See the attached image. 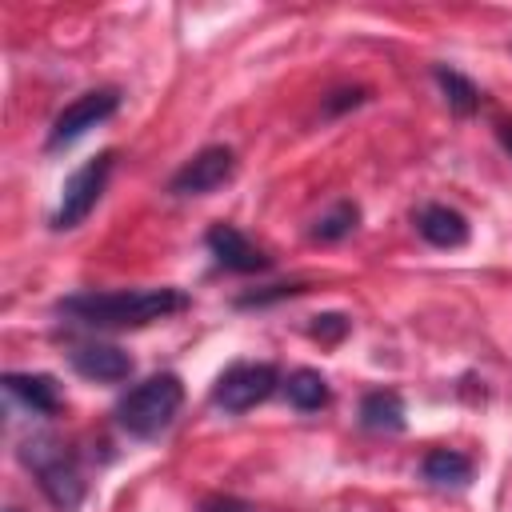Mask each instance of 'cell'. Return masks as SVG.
<instances>
[{
  "label": "cell",
  "instance_id": "6da1fadb",
  "mask_svg": "<svg viewBox=\"0 0 512 512\" xmlns=\"http://www.w3.org/2000/svg\"><path fill=\"white\" fill-rule=\"evenodd\" d=\"M188 308L180 288H120V292H76L56 300V312L84 328H144Z\"/></svg>",
  "mask_w": 512,
  "mask_h": 512
},
{
  "label": "cell",
  "instance_id": "7a4b0ae2",
  "mask_svg": "<svg viewBox=\"0 0 512 512\" xmlns=\"http://www.w3.org/2000/svg\"><path fill=\"white\" fill-rule=\"evenodd\" d=\"M184 404V384L180 376L172 372H156L148 376L144 384L128 388L120 400H116V424L136 436V440H156L160 432H168V424L176 420Z\"/></svg>",
  "mask_w": 512,
  "mask_h": 512
},
{
  "label": "cell",
  "instance_id": "3957f363",
  "mask_svg": "<svg viewBox=\"0 0 512 512\" xmlns=\"http://www.w3.org/2000/svg\"><path fill=\"white\" fill-rule=\"evenodd\" d=\"M20 460L32 468L40 492L60 508V512H76L80 500H84V476L76 468V456L52 440V436H36L20 448Z\"/></svg>",
  "mask_w": 512,
  "mask_h": 512
},
{
  "label": "cell",
  "instance_id": "277c9868",
  "mask_svg": "<svg viewBox=\"0 0 512 512\" xmlns=\"http://www.w3.org/2000/svg\"><path fill=\"white\" fill-rule=\"evenodd\" d=\"M112 164H116V152H100L96 160H88L84 168H76L60 192V204L52 212V228L64 232V228H76L104 196L108 188V176H112Z\"/></svg>",
  "mask_w": 512,
  "mask_h": 512
},
{
  "label": "cell",
  "instance_id": "5b68a950",
  "mask_svg": "<svg viewBox=\"0 0 512 512\" xmlns=\"http://www.w3.org/2000/svg\"><path fill=\"white\" fill-rule=\"evenodd\" d=\"M280 376L272 364H256V360H240L232 368H224L212 384V404L224 408V412H248L256 404H264L272 392H276Z\"/></svg>",
  "mask_w": 512,
  "mask_h": 512
},
{
  "label": "cell",
  "instance_id": "8992f818",
  "mask_svg": "<svg viewBox=\"0 0 512 512\" xmlns=\"http://www.w3.org/2000/svg\"><path fill=\"white\" fill-rule=\"evenodd\" d=\"M116 108H120V92H116V88H92V92L76 96L72 104H64V108L56 112L52 132H48V148L56 152V148L76 144L88 128H96V124H104L108 116H116Z\"/></svg>",
  "mask_w": 512,
  "mask_h": 512
},
{
  "label": "cell",
  "instance_id": "52a82bcc",
  "mask_svg": "<svg viewBox=\"0 0 512 512\" xmlns=\"http://www.w3.org/2000/svg\"><path fill=\"white\" fill-rule=\"evenodd\" d=\"M232 172H236V152L228 144H208L192 160L180 164V172L168 180V192L172 196H208L220 184H228Z\"/></svg>",
  "mask_w": 512,
  "mask_h": 512
},
{
  "label": "cell",
  "instance_id": "ba28073f",
  "mask_svg": "<svg viewBox=\"0 0 512 512\" xmlns=\"http://www.w3.org/2000/svg\"><path fill=\"white\" fill-rule=\"evenodd\" d=\"M204 240H208V252L216 256V264L228 268V272L252 276V272H268V268H272V256H264V252H260L240 228H232V224H212Z\"/></svg>",
  "mask_w": 512,
  "mask_h": 512
},
{
  "label": "cell",
  "instance_id": "9c48e42d",
  "mask_svg": "<svg viewBox=\"0 0 512 512\" xmlns=\"http://www.w3.org/2000/svg\"><path fill=\"white\" fill-rule=\"evenodd\" d=\"M68 364L72 372H80L84 380H96V384H120L132 376V356L116 344H80L68 352Z\"/></svg>",
  "mask_w": 512,
  "mask_h": 512
},
{
  "label": "cell",
  "instance_id": "30bf717a",
  "mask_svg": "<svg viewBox=\"0 0 512 512\" xmlns=\"http://www.w3.org/2000/svg\"><path fill=\"white\" fill-rule=\"evenodd\" d=\"M416 232L432 248H464L468 244V220H464V212H456L448 204H424L416 212Z\"/></svg>",
  "mask_w": 512,
  "mask_h": 512
},
{
  "label": "cell",
  "instance_id": "8fae6325",
  "mask_svg": "<svg viewBox=\"0 0 512 512\" xmlns=\"http://www.w3.org/2000/svg\"><path fill=\"white\" fill-rule=\"evenodd\" d=\"M4 392H8L12 400H20L24 408L40 412V416H52V412L60 408V388H56V380L44 376V372H8V376H4Z\"/></svg>",
  "mask_w": 512,
  "mask_h": 512
},
{
  "label": "cell",
  "instance_id": "7c38bea8",
  "mask_svg": "<svg viewBox=\"0 0 512 512\" xmlns=\"http://www.w3.org/2000/svg\"><path fill=\"white\" fill-rule=\"evenodd\" d=\"M360 424L368 432H404V400L400 392L392 388H376V392H364L360 400Z\"/></svg>",
  "mask_w": 512,
  "mask_h": 512
},
{
  "label": "cell",
  "instance_id": "4fadbf2b",
  "mask_svg": "<svg viewBox=\"0 0 512 512\" xmlns=\"http://www.w3.org/2000/svg\"><path fill=\"white\" fill-rule=\"evenodd\" d=\"M420 472H424V480L428 484H440V488H464L468 480H472V460L464 456V452H456V448H432L428 456H424V464H420Z\"/></svg>",
  "mask_w": 512,
  "mask_h": 512
},
{
  "label": "cell",
  "instance_id": "5bb4252c",
  "mask_svg": "<svg viewBox=\"0 0 512 512\" xmlns=\"http://www.w3.org/2000/svg\"><path fill=\"white\" fill-rule=\"evenodd\" d=\"M284 396H288V404L300 408V412H320V408L332 400L328 380H324L316 368H296V372L284 380Z\"/></svg>",
  "mask_w": 512,
  "mask_h": 512
},
{
  "label": "cell",
  "instance_id": "9a60e30c",
  "mask_svg": "<svg viewBox=\"0 0 512 512\" xmlns=\"http://www.w3.org/2000/svg\"><path fill=\"white\" fill-rule=\"evenodd\" d=\"M432 76H436V84H440V92H444V100H448V108H452L456 116H472V112L480 108V88H476L464 72L436 64Z\"/></svg>",
  "mask_w": 512,
  "mask_h": 512
},
{
  "label": "cell",
  "instance_id": "2e32d148",
  "mask_svg": "<svg viewBox=\"0 0 512 512\" xmlns=\"http://www.w3.org/2000/svg\"><path fill=\"white\" fill-rule=\"evenodd\" d=\"M356 224H360V208H356L352 200H340V204H332L324 216H316V224H312V240H320V244H336V240H344Z\"/></svg>",
  "mask_w": 512,
  "mask_h": 512
},
{
  "label": "cell",
  "instance_id": "e0dca14e",
  "mask_svg": "<svg viewBox=\"0 0 512 512\" xmlns=\"http://www.w3.org/2000/svg\"><path fill=\"white\" fill-rule=\"evenodd\" d=\"M348 332H352V320H348L344 312H320V316H312V324H308V336L320 340V344H340Z\"/></svg>",
  "mask_w": 512,
  "mask_h": 512
},
{
  "label": "cell",
  "instance_id": "ac0fdd59",
  "mask_svg": "<svg viewBox=\"0 0 512 512\" xmlns=\"http://www.w3.org/2000/svg\"><path fill=\"white\" fill-rule=\"evenodd\" d=\"M300 292H304V284H272V288H264V292L240 296L236 304H240V308H264V304H272V300H288V296H300Z\"/></svg>",
  "mask_w": 512,
  "mask_h": 512
},
{
  "label": "cell",
  "instance_id": "d6986e66",
  "mask_svg": "<svg viewBox=\"0 0 512 512\" xmlns=\"http://www.w3.org/2000/svg\"><path fill=\"white\" fill-rule=\"evenodd\" d=\"M356 104H364V88H344V92H332V96L324 100V116H336V112L356 108Z\"/></svg>",
  "mask_w": 512,
  "mask_h": 512
},
{
  "label": "cell",
  "instance_id": "ffe728a7",
  "mask_svg": "<svg viewBox=\"0 0 512 512\" xmlns=\"http://www.w3.org/2000/svg\"><path fill=\"white\" fill-rule=\"evenodd\" d=\"M200 512H256V508L244 504V500H232V496H212V500L200 504Z\"/></svg>",
  "mask_w": 512,
  "mask_h": 512
},
{
  "label": "cell",
  "instance_id": "44dd1931",
  "mask_svg": "<svg viewBox=\"0 0 512 512\" xmlns=\"http://www.w3.org/2000/svg\"><path fill=\"white\" fill-rule=\"evenodd\" d=\"M496 136H500V144H504V152L512 156V120H500V124H496Z\"/></svg>",
  "mask_w": 512,
  "mask_h": 512
}]
</instances>
